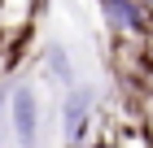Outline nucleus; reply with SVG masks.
<instances>
[{
	"mask_svg": "<svg viewBox=\"0 0 153 148\" xmlns=\"http://www.w3.org/2000/svg\"><path fill=\"white\" fill-rule=\"evenodd\" d=\"M13 131L22 144H35V96H31V87L13 91Z\"/></svg>",
	"mask_w": 153,
	"mask_h": 148,
	"instance_id": "nucleus-1",
	"label": "nucleus"
},
{
	"mask_svg": "<svg viewBox=\"0 0 153 148\" xmlns=\"http://www.w3.org/2000/svg\"><path fill=\"white\" fill-rule=\"evenodd\" d=\"M101 4H105V18L118 31H144V13L136 0H101Z\"/></svg>",
	"mask_w": 153,
	"mask_h": 148,
	"instance_id": "nucleus-2",
	"label": "nucleus"
},
{
	"mask_svg": "<svg viewBox=\"0 0 153 148\" xmlns=\"http://www.w3.org/2000/svg\"><path fill=\"white\" fill-rule=\"evenodd\" d=\"M88 105H92V96H88V91H70V100H66V131H70V135H79L83 131V122H88Z\"/></svg>",
	"mask_w": 153,
	"mask_h": 148,
	"instance_id": "nucleus-3",
	"label": "nucleus"
}]
</instances>
